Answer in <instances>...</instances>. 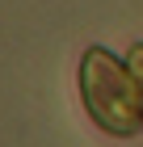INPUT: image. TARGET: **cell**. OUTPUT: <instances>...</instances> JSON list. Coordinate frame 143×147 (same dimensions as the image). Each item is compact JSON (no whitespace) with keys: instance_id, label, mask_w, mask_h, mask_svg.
Masks as SVG:
<instances>
[{"instance_id":"cell-1","label":"cell","mask_w":143,"mask_h":147,"mask_svg":"<svg viewBox=\"0 0 143 147\" xmlns=\"http://www.w3.org/2000/svg\"><path fill=\"white\" fill-rule=\"evenodd\" d=\"M80 88L93 122L110 135H135L143 126V101L139 84L105 46H88L80 63Z\"/></svg>"},{"instance_id":"cell-2","label":"cell","mask_w":143,"mask_h":147,"mask_svg":"<svg viewBox=\"0 0 143 147\" xmlns=\"http://www.w3.org/2000/svg\"><path fill=\"white\" fill-rule=\"evenodd\" d=\"M131 76H135V84H139V101H143V42H135L131 46Z\"/></svg>"}]
</instances>
